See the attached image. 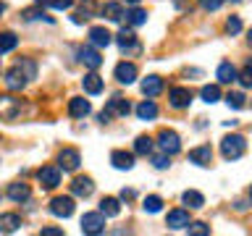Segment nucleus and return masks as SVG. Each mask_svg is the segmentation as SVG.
<instances>
[{
    "mask_svg": "<svg viewBox=\"0 0 252 236\" xmlns=\"http://www.w3.org/2000/svg\"><path fill=\"white\" fill-rule=\"evenodd\" d=\"M244 149H247V139L239 137V134H231V137L220 139V155H223L226 160H239L244 155Z\"/></svg>",
    "mask_w": 252,
    "mask_h": 236,
    "instance_id": "obj_1",
    "label": "nucleus"
},
{
    "mask_svg": "<svg viewBox=\"0 0 252 236\" xmlns=\"http://www.w3.org/2000/svg\"><path fill=\"white\" fill-rule=\"evenodd\" d=\"M21 113V100H16L13 94H0V118L3 121H16Z\"/></svg>",
    "mask_w": 252,
    "mask_h": 236,
    "instance_id": "obj_2",
    "label": "nucleus"
},
{
    "mask_svg": "<svg viewBox=\"0 0 252 236\" xmlns=\"http://www.w3.org/2000/svg\"><path fill=\"white\" fill-rule=\"evenodd\" d=\"M158 147H160L165 155H176L179 149H181L179 134L171 131V129H160V134H158Z\"/></svg>",
    "mask_w": 252,
    "mask_h": 236,
    "instance_id": "obj_3",
    "label": "nucleus"
},
{
    "mask_svg": "<svg viewBox=\"0 0 252 236\" xmlns=\"http://www.w3.org/2000/svg\"><path fill=\"white\" fill-rule=\"evenodd\" d=\"M105 231V215L102 212H84L82 215V234H102Z\"/></svg>",
    "mask_w": 252,
    "mask_h": 236,
    "instance_id": "obj_4",
    "label": "nucleus"
},
{
    "mask_svg": "<svg viewBox=\"0 0 252 236\" xmlns=\"http://www.w3.org/2000/svg\"><path fill=\"white\" fill-rule=\"evenodd\" d=\"M37 181L42 189H55L61 184V168H55V165H42V168L37 171Z\"/></svg>",
    "mask_w": 252,
    "mask_h": 236,
    "instance_id": "obj_5",
    "label": "nucleus"
},
{
    "mask_svg": "<svg viewBox=\"0 0 252 236\" xmlns=\"http://www.w3.org/2000/svg\"><path fill=\"white\" fill-rule=\"evenodd\" d=\"M79 163H82V155H79V149L74 147H63L58 152V168L63 171H76Z\"/></svg>",
    "mask_w": 252,
    "mask_h": 236,
    "instance_id": "obj_6",
    "label": "nucleus"
},
{
    "mask_svg": "<svg viewBox=\"0 0 252 236\" xmlns=\"http://www.w3.org/2000/svg\"><path fill=\"white\" fill-rule=\"evenodd\" d=\"M47 210H50L55 218H71L74 215V200H71V197H55V200H50V207Z\"/></svg>",
    "mask_w": 252,
    "mask_h": 236,
    "instance_id": "obj_7",
    "label": "nucleus"
},
{
    "mask_svg": "<svg viewBox=\"0 0 252 236\" xmlns=\"http://www.w3.org/2000/svg\"><path fill=\"white\" fill-rule=\"evenodd\" d=\"M113 76H116L118 84H134V82H137V66H134V63H129V60H121V63L116 66Z\"/></svg>",
    "mask_w": 252,
    "mask_h": 236,
    "instance_id": "obj_8",
    "label": "nucleus"
},
{
    "mask_svg": "<svg viewBox=\"0 0 252 236\" xmlns=\"http://www.w3.org/2000/svg\"><path fill=\"white\" fill-rule=\"evenodd\" d=\"M168 102H171V108L184 110V108H189V102H192V92H189L187 87H173L168 92Z\"/></svg>",
    "mask_w": 252,
    "mask_h": 236,
    "instance_id": "obj_9",
    "label": "nucleus"
},
{
    "mask_svg": "<svg viewBox=\"0 0 252 236\" xmlns=\"http://www.w3.org/2000/svg\"><path fill=\"white\" fill-rule=\"evenodd\" d=\"M27 82H29V79H27V74L21 71L19 63H16V66L5 74V87H8V89H13V92H16V89H24V87H27Z\"/></svg>",
    "mask_w": 252,
    "mask_h": 236,
    "instance_id": "obj_10",
    "label": "nucleus"
},
{
    "mask_svg": "<svg viewBox=\"0 0 252 236\" xmlns=\"http://www.w3.org/2000/svg\"><path fill=\"white\" fill-rule=\"evenodd\" d=\"M79 60H82L87 68H92V71L102 66V58H100V53L94 50V47H90V45H87V47H79Z\"/></svg>",
    "mask_w": 252,
    "mask_h": 236,
    "instance_id": "obj_11",
    "label": "nucleus"
},
{
    "mask_svg": "<svg viewBox=\"0 0 252 236\" xmlns=\"http://www.w3.org/2000/svg\"><path fill=\"white\" fill-rule=\"evenodd\" d=\"M94 192V184H92V178L90 176H79V178H74L71 181V194H76V197H90Z\"/></svg>",
    "mask_w": 252,
    "mask_h": 236,
    "instance_id": "obj_12",
    "label": "nucleus"
},
{
    "mask_svg": "<svg viewBox=\"0 0 252 236\" xmlns=\"http://www.w3.org/2000/svg\"><path fill=\"white\" fill-rule=\"evenodd\" d=\"M90 100H84V97H71L68 100V116L71 118H84V116H90Z\"/></svg>",
    "mask_w": 252,
    "mask_h": 236,
    "instance_id": "obj_13",
    "label": "nucleus"
},
{
    "mask_svg": "<svg viewBox=\"0 0 252 236\" xmlns=\"http://www.w3.org/2000/svg\"><path fill=\"white\" fill-rule=\"evenodd\" d=\"M129 110H131V105H129V100H124V97H113L108 102V108L102 110L108 118H113V116H129Z\"/></svg>",
    "mask_w": 252,
    "mask_h": 236,
    "instance_id": "obj_14",
    "label": "nucleus"
},
{
    "mask_svg": "<svg viewBox=\"0 0 252 236\" xmlns=\"http://www.w3.org/2000/svg\"><path fill=\"white\" fill-rule=\"evenodd\" d=\"M210 160H213L210 145H202V147L189 149V163H194V165H210Z\"/></svg>",
    "mask_w": 252,
    "mask_h": 236,
    "instance_id": "obj_15",
    "label": "nucleus"
},
{
    "mask_svg": "<svg viewBox=\"0 0 252 236\" xmlns=\"http://www.w3.org/2000/svg\"><path fill=\"white\" fill-rule=\"evenodd\" d=\"M90 42L94 47H108L110 42H113V34H110L105 27H92L90 29Z\"/></svg>",
    "mask_w": 252,
    "mask_h": 236,
    "instance_id": "obj_16",
    "label": "nucleus"
},
{
    "mask_svg": "<svg viewBox=\"0 0 252 236\" xmlns=\"http://www.w3.org/2000/svg\"><path fill=\"white\" fill-rule=\"evenodd\" d=\"M5 194H8V200H13V202H27L32 189H29V184H24V181H16V184L8 186Z\"/></svg>",
    "mask_w": 252,
    "mask_h": 236,
    "instance_id": "obj_17",
    "label": "nucleus"
},
{
    "mask_svg": "<svg viewBox=\"0 0 252 236\" xmlns=\"http://www.w3.org/2000/svg\"><path fill=\"white\" fill-rule=\"evenodd\" d=\"M110 163H113L118 171H129L134 165V155L126 152V149H113V152H110Z\"/></svg>",
    "mask_w": 252,
    "mask_h": 236,
    "instance_id": "obj_18",
    "label": "nucleus"
},
{
    "mask_svg": "<svg viewBox=\"0 0 252 236\" xmlns=\"http://www.w3.org/2000/svg\"><path fill=\"white\" fill-rule=\"evenodd\" d=\"M116 42H118V47H121V50H139L134 29H121V31H118V37H116Z\"/></svg>",
    "mask_w": 252,
    "mask_h": 236,
    "instance_id": "obj_19",
    "label": "nucleus"
},
{
    "mask_svg": "<svg viewBox=\"0 0 252 236\" xmlns=\"http://www.w3.org/2000/svg\"><path fill=\"white\" fill-rule=\"evenodd\" d=\"M160 92H163V79L160 76H147L145 82H142V94H145V97H158Z\"/></svg>",
    "mask_w": 252,
    "mask_h": 236,
    "instance_id": "obj_20",
    "label": "nucleus"
},
{
    "mask_svg": "<svg viewBox=\"0 0 252 236\" xmlns=\"http://www.w3.org/2000/svg\"><path fill=\"white\" fill-rule=\"evenodd\" d=\"M165 226L168 228H187L189 226V212L187 210H171L165 215Z\"/></svg>",
    "mask_w": 252,
    "mask_h": 236,
    "instance_id": "obj_21",
    "label": "nucleus"
},
{
    "mask_svg": "<svg viewBox=\"0 0 252 236\" xmlns=\"http://www.w3.org/2000/svg\"><path fill=\"white\" fill-rule=\"evenodd\" d=\"M82 87H84L87 94H100L102 89H105V82H102L97 74H87V76L82 79Z\"/></svg>",
    "mask_w": 252,
    "mask_h": 236,
    "instance_id": "obj_22",
    "label": "nucleus"
},
{
    "mask_svg": "<svg viewBox=\"0 0 252 236\" xmlns=\"http://www.w3.org/2000/svg\"><path fill=\"white\" fill-rule=\"evenodd\" d=\"M19 226H21V218L16 215V212H3V215H0V231L3 234L19 231Z\"/></svg>",
    "mask_w": 252,
    "mask_h": 236,
    "instance_id": "obj_23",
    "label": "nucleus"
},
{
    "mask_svg": "<svg viewBox=\"0 0 252 236\" xmlns=\"http://www.w3.org/2000/svg\"><path fill=\"white\" fill-rule=\"evenodd\" d=\"M216 76H218V82H220V84H234V82H236V68H234L228 60H223V63L218 66Z\"/></svg>",
    "mask_w": 252,
    "mask_h": 236,
    "instance_id": "obj_24",
    "label": "nucleus"
},
{
    "mask_svg": "<svg viewBox=\"0 0 252 236\" xmlns=\"http://www.w3.org/2000/svg\"><path fill=\"white\" fill-rule=\"evenodd\" d=\"M100 212L105 218H116L118 212H121V202L116 200V197H102V202H100Z\"/></svg>",
    "mask_w": 252,
    "mask_h": 236,
    "instance_id": "obj_25",
    "label": "nucleus"
},
{
    "mask_svg": "<svg viewBox=\"0 0 252 236\" xmlns=\"http://www.w3.org/2000/svg\"><path fill=\"white\" fill-rule=\"evenodd\" d=\"M102 16H105L108 21H121L124 19V5L116 3V0H108V3L102 5Z\"/></svg>",
    "mask_w": 252,
    "mask_h": 236,
    "instance_id": "obj_26",
    "label": "nucleus"
},
{
    "mask_svg": "<svg viewBox=\"0 0 252 236\" xmlns=\"http://www.w3.org/2000/svg\"><path fill=\"white\" fill-rule=\"evenodd\" d=\"M137 116L142 118V121H153V118H158V105L153 100H145L137 105Z\"/></svg>",
    "mask_w": 252,
    "mask_h": 236,
    "instance_id": "obj_27",
    "label": "nucleus"
},
{
    "mask_svg": "<svg viewBox=\"0 0 252 236\" xmlns=\"http://www.w3.org/2000/svg\"><path fill=\"white\" fill-rule=\"evenodd\" d=\"M181 200H184V205H189V207H192V210H200L202 205H205V197H202L200 192H194V189H187Z\"/></svg>",
    "mask_w": 252,
    "mask_h": 236,
    "instance_id": "obj_28",
    "label": "nucleus"
},
{
    "mask_svg": "<svg viewBox=\"0 0 252 236\" xmlns=\"http://www.w3.org/2000/svg\"><path fill=\"white\" fill-rule=\"evenodd\" d=\"M16 45H19V37H16L13 31H3V34H0V55L11 53Z\"/></svg>",
    "mask_w": 252,
    "mask_h": 236,
    "instance_id": "obj_29",
    "label": "nucleus"
},
{
    "mask_svg": "<svg viewBox=\"0 0 252 236\" xmlns=\"http://www.w3.org/2000/svg\"><path fill=\"white\" fill-rule=\"evenodd\" d=\"M200 94H202L205 102H210V105H213V102L220 100V87H218V84H208V87H202Z\"/></svg>",
    "mask_w": 252,
    "mask_h": 236,
    "instance_id": "obj_30",
    "label": "nucleus"
},
{
    "mask_svg": "<svg viewBox=\"0 0 252 236\" xmlns=\"http://www.w3.org/2000/svg\"><path fill=\"white\" fill-rule=\"evenodd\" d=\"M134 152H137V155H150V152H153V139L145 137V134L137 137V142H134Z\"/></svg>",
    "mask_w": 252,
    "mask_h": 236,
    "instance_id": "obj_31",
    "label": "nucleus"
},
{
    "mask_svg": "<svg viewBox=\"0 0 252 236\" xmlns=\"http://www.w3.org/2000/svg\"><path fill=\"white\" fill-rule=\"evenodd\" d=\"M124 16H126V21H129L131 27H142V24H147V13L142 11V8H134V11L124 13Z\"/></svg>",
    "mask_w": 252,
    "mask_h": 236,
    "instance_id": "obj_32",
    "label": "nucleus"
},
{
    "mask_svg": "<svg viewBox=\"0 0 252 236\" xmlns=\"http://www.w3.org/2000/svg\"><path fill=\"white\" fill-rule=\"evenodd\" d=\"M37 5L55 8V11H66V8H71V5H74V0H37Z\"/></svg>",
    "mask_w": 252,
    "mask_h": 236,
    "instance_id": "obj_33",
    "label": "nucleus"
},
{
    "mask_svg": "<svg viewBox=\"0 0 252 236\" xmlns=\"http://www.w3.org/2000/svg\"><path fill=\"white\" fill-rule=\"evenodd\" d=\"M142 207H145V212H160V207H163V200L160 197H145V202H142Z\"/></svg>",
    "mask_w": 252,
    "mask_h": 236,
    "instance_id": "obj_34",
    "label": "nucleus"
},
{
    "mask_svg": "<svg viewBox=\"0 0 252 236\" xmlns=\"http://www.w3.org/2000/svg\"><path fill=\"white\" fill-rule=\"evenodd\" d=\"M226 102H228V108L239 110V108H244V94L242 92H228L226 94Z\"/></svg>",
    "mask_w": 252,
    "mask_h": 236,
    "instance_id": "obj_35",
    "label": "nucleus"
},
{
    "mask_svg": "<svg viewBox=\"0 0 252 236\" xmlns=\"http://www.w3.org/2000/svg\"><path fill=\"white\" fill-rule=\"evenodd\" d=\"M187 231H189V236H208L210 234V226H205V223H189Z\"/></svg>",
    "mask_w": 252,
    "mask_h": 236,
    "instance_id": "obj_36",
    "label": "nucleus"
},
{
    "mask_svg": "<svg viewBox=\"0 0 252 236\" xmlns=\"http://www.w3.org/2000/svg\"><path fill=\"white\" fill-rule=\"evenodd\" d=\"M24 19L27 21H34V19H42V21H53L50 16H47L45 11H34V8H29V11H24Z\"/></svg>",
    "mask_w": 252,
    "mask_h": 236,
    "instance_id": "obj_37",
    "label": "nucleus"
},
{
    "mask_svg": "<svg viewBox=\"0 0 252 236\" xmlns=\"http://www.w3.org/2000/svg\"><path fill=\"white\" fill-rule=\"evenodd\" d=\"M226 31H228V34H239V31H242V21H239V16H231V19L226 21Z\"/></svg>",
    "mask_w": 252,
    "mask_h": 236,
    "instance_id": "obj_38",
    "label": "nucleus"
},
{
    "mask_svg": "<svg viewBox=\"0 0 252 236\" xmlns=\"http://www.w3.org/2000/svg\"><path fill=\"white\" fill-rule=\"evenodd\" d=\"M168 157H171V155H165V152H163V155H155V157H153V165H155L158 171L168 168V165H171V163H168Z\"/></svg>",
    "mask_w": 252,
    "mask_h": 236,
    "instance_id": "obj_39",
    "label": "nucleus"
},
{
    "mask_svg": "<svg viewBox=\"0 0 252 236\" xmlns=\"http://www.w3.org/2000/svg\"><path fill=\"white\" fill-rule=\"evenodd\" d=\"M220 5H223V0H200L202 11H218Z\"/></svg>",
    "mask_w": 252,
    "mask_h": 236,
    "instance_id": "obj_40",
    "label": "nucleus"
},
{
    "mask_svg": "<svg viewBox=\"0 0 252 236\" xmlns=\"http://www.w3.org/2000/svg\"><path fill=\"white\" fill-rule=\"evenodd\" d=\"M19 66H21V71H24V74H27V79H34L37 68H34V63H32V60H21Z\"/></svg>",
    "mask_w": 252,
    "mask_h": 236,
    "instance_id": "obj_41",
    "label": "nucleus"
},
{
    "mask_svg": "<svg viewBox=\"0 0 252 236\" xmlns=\"http://www.w3.org/2000/svg\"><path fill=\"white\" fill-rule=\"evenodd\" d=\"M236 79H239V82H242V87H244V89H250V87H252V74H250V71H247V68H244V71H242V76H239V74H236Z\"/></svg>",
    "mask_w": 252,
    "mask_h": 236,
    "instance_id": "obj_42",
    "label": "nucleus"
},
{
    "mask_svg": "<svg viewBox=\"0 0 252 236\" xmlns=\"http://www.w3.org/2000/svg\"><path fill=\"white\" fill-rule=\"evenodd\" d=\"M42 234L45 236H61L63 231H61V228H42Z\"/></svg>",
    "mask_w": 252,
    "mask_h": 236,
    "instance_id": "obj_43",
    "label": "nucleus"
},
{
    "mask_svg": "<svg viewBox=\"0 0 252 236\" xmlns=\"http://www.w3.org/2000/svg\"><path fill=\"white\" fill-rule=\"evenodd\" d=\"M121 197H124V200H134V192H131V189H124Z\"/></svg>",
    "mask_w": 252,
    "mask_h": 236,
    "instance_id": "obj_44",
    "label": "nucleus"
},
{
    "mask_svg": "<svg viewBox=\"0 0 252 236\" xmlns=\"http://www.w3.org/2000/svg\"><path fill=\"white\" fill-rule=\"evenodd\" d=\"M247 45L252 47V29H250V34H247Z\"/></svg>",
    "mask_w": 252,
    "mask_h": 236,
    "instance_id": "obj_45",
    "label": "nucleus"
},
{
    "mask_svg": "<svg viewBox=\"0 0 252 236\" xmlns=\"http://www.w3.org/2000/svg\"><path fill=\"white\" fill-rule=\"evenodd\" d=\"M247 71H250V74H252V58L247 60Z\"/></svg>",
    "mask_w": 252,
    "mask_h": 236,
    "instance_id": "obj_46",
    "label": "nucleus"
},
{
    "mask_svg": "<svg viewBox=\"0 0 252 236\" xmlns=\"http://www.w3.org/2000/svg\"><path fill=\"white\" fill-rule=\"evenodd\" d=\"M3 11H5V5H3V0H0V16H3Z\"/></svg>",
    "mask_w": 252,
    "mask_h": 236,
    "instance_id": "obj_47",
    "label": "nucleus"
},
{
    "mask_svg": "<svg viewBox=\"0 0 252 236\" xmlns=\"http://www.w3.org/2000/svg\"><path fill=\"white\" fill-rule=\"evenodd\" d=\"M126 3H129V5H137V3H139V0H126Z\"/></svg>",
    "mask_w": 252,
    "mask_h": 236,
    "instance_id": "obj_48",
    "label": "nucleus"
},
{
    "mask_svg": "<svg viewBox=\"0 0 252 236\" xmlns=\"http://www.w3.org/2000/svg\"><path fill=\"white\" fill-rule=\"evenodd\" d=\"M250 200H252V186H250Z\"/></svg>",
    "mask_w": 252,
    "mask_h": 236,
    "instance_id": "obj_49",
    "label": "nucleus"
}]
</instances>
